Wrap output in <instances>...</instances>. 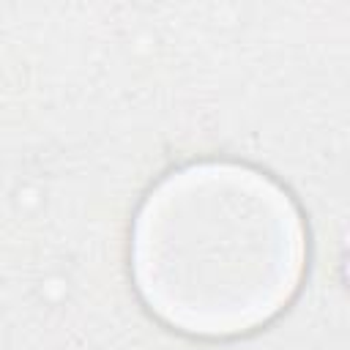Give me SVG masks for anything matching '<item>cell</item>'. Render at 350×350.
<instances>
[{"label": "cell", "instance_id": "obj_1", "mask_svg": "<svg viewBox=\"0 0 350 350\" xmlns=\"http://www.w3.org/2000/svg\"><path fill=\"white\" fill-rule=\"evenodd\" d=\"M306 227L293 197L238 161H194L164 175L131 227V276L170 328L230 339L262 328L295 298Z\"/></svg>", "mask_w": 350, "mask_h": 350}]
</instances>
